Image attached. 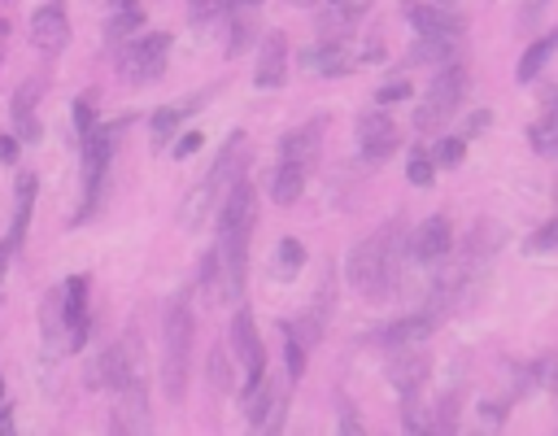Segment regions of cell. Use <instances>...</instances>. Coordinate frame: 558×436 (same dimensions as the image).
Instances as JSON below:
<instances>
[{
  "instance_id": "obj_6",
  "label": "cell",
  "mask_w": 558,
  "mask_h": 436,
  "mask_svg": "<svg viewBox=\"0 0 558 436\" xmlns=\"http://www.w3.org/2000/svg\"><path fill=\"white\" fill-rule=\"evenodd\" d=\"M122 131H126V118L96 122V131L78 140V148H83V196H78V209H74V227L87 222L100 209L105 187H109V170H113V148H118Z\"/></svg>"
},
{
  "instance_id": "obj_40",
  "label": "cell",
  "mask_w": 558,
  "mask_h": 436,
  "mask_svg": "<svg viewBox=\"0 0 558 436\" xmlns=\"http://www.w3.org/2000/svg\"><path fill=\"white\" fill-rule=\"evenodd\" d=\"M336 4H340V9H336L340 22H357V17L371 9V0H336Z\"/></svg>"
},
{
  "instance_id": "obj_4",
  "label": "cell",
  "mask_w": 558,
  "mask_h": 436,
  "mask_svg": "<svg viewBox=\"0 0 558 436\" xmlns=\"http://www.w3.org/2000/svg\"><path fill=\"white\" fill-rule=\"evenodd\" d=\"M401 218L397 222H388V227H379V231H371L353 253H349V283L366 296V301H384V296H392V288H397V275H401Z\"/></svg>"
},
{
  "instance_id": "obj_22",
  "label": "cell",
  "mask_w": 558,
  "mask_h": 436,
  "mask_svg": "<svg viewBox=\"0 0 558 436\" xmlns=\"http://www.w3.org/2000/svg\"><path fill=\"white\" fill-rule=\"evenodd\" d=\"M318 148H323V118H310V122L292 126V131L279 140V161L314 166V161H318Z\"/></svg>"
},
{
  "instance_id": "obj_44",
  "label": "cell",
  "mask_w": 558,
  "mask_h": 436,
  "mask_svg": "<svg viewBox=\"0 0 558 436\" xmlns=\"http://www.w3.org/2000/svg\"><path fill=\"white\" fill-rule=\"evenodd\" d=\"M340 427H344V432H362V419H357L349 405H340Z\"/></svg>"
},
{
  "instance_id": "obj_7",
  "label": "cell",
  "mask_w": 558,
  "mask_h": 436,
  "mask_svg": "<svg viewBox=\"0 0 558 436\" xmlns=\"http://www.w3.org/2000/svg\"><path fill=\"white\" fill-rule=\"evenodd\" d=\"M466 87H471L466 65H462V61H445V65L436 70V78L427 83L418 109H414V126H418V131H440L445 122H453V113H458L462 100H466Z\"/></svg>"
},
{
  "instance_id": "obj_28",
  "label": "cell",
  "mask_w": 558,
  "mask_h": 436,
  "mask_svg": "<svg viewBox=\"0 0 558 436\" xmlns=\"http://www.w3.org/2000/svg\"><path fill=\"white\" fill-rule=\"evenodd\" d=\"M301 266H305V249H301V240L283 235V240L275 244V253H270V279L288 283V279H296V275H301Z\"/></svg>"
},
{
  "instance_id": "obj_19",
  "label": "cell",
  "mask_w": 558,
  "mask_h": 436,
  "mask_svg": "<svg viewBox=\"0 0 558 436\" xmlns=\"http://www.w3.org/2000/svg\"><path fill=\"white\" fill-rule=\"evenodd\" d=\"M432 327H436V314H432V310H418V314H405V318L379 327L375 344H384V349H392V353H397V349H414V344H423V340L432 336Z\"/></svg>"
},
{
  "instance_id": "obj_35",
  "label": "cell",
  "mask_w": 558,
  "mask_h": 436,
  "mask_svg": "<svg viewBox=\"0 0 558 436\" xmlns=\"http://www.w3.org/2000/svg\"><path fill=\"white\" fill-rule=\"evenodd\" d=\"M231 9H235V0H187V13H192L196 26H205L214 17H227Z\"/></svg>"
},
{
  "instance_id": "obj_50",
  "label": "cell",
  "mask_w": 558,
  "mask_h": 436,
  "mask_svg": "<svg viewBox=\"0 0 558 436\" xmlns=\"http://www.w3.org/2000/svg\"><path fill=\"white\" fill-rule=\"evenodd\" d=\"M292 4H314V0H292Z\"/></svg>"
},
{
  "instance_id": "obj_36",
  "label": "cell",
  "mask_w": 558,
  "mask_h": 436,
  "mask_svg": "<svg viewBox=\"0 0 558 436\" xmlns=\"http://www.w3.org/2000/svg\"><path fill=\"white\" fill-rule=\"evenodd\" d=\"M527 249H532V253H558V218L545 222L541 231H532V235H527Z\"/></svg>"
},
{
  "instance_id": "obj_5",
  "label": "cell",
  "mask_w": 558,
  "mask_h": 436,
  "mask_svg": "<svg viewBox=\"0 0 558 436\" xmlns=\"http://www.w3.org/2000/svg\"><path fill=\"white\" fill-rule=\"evenodd\" d=\"M192 340H196V318L187 292H174L161 314V392L166 401L187 397V375H192Z\"/></svg>"
},
{
  "instance_id": "obj_49",
  "label": "cell",
  "mask_w": 558,
  "mask_h": 436,
  "mask_svg": "<svg viewBox=\"0 0 558 436\" xmlns=\"http://www.w3.org/2000/svg\"><path fill=\"white\" fill-rule=\"evenodd\" d=\"M0 405H4V379H0Z\"/></svg>"
},
{
  "instance_id": "obj_24",
  "label": "cell",
  "mask_w": 558,
  "mask_h": 436,
  "mask_svg": "<svg viewBox=\"0 0 558 436\" xmlns=\"http://www.w3.org/2000/svg\"><path fill=\"white\" fill-rule=\"evenodd\" d=\"M427 358L418 353V344L414 349H397V362L388 366V379H392V388L405 397V392H423V384H427Z\"/></svg>"
},
{
  "instance_id": "obj_47",
  "label": "cell",
  "mask_w": 558,
  "mask_h": 436,
  "mask_svg": "<svg viewBox=\"0 0 558 436\" xmlns=\"http://www.w3.org/2000/svg\"><path fill=\"white\" fill-rule=\"evenodd\" d=\"M140 0H109V9H135Z\"/></svg>"
},
{
  "instance_id": "obj_15",
  "label": "cell",
  "mask_w": 558,
  "mask_h": 436,
  "mask_svg": "<svg viewBox=\"0 0 558 436\" xmlns=\"http://www.w3.org/2000/svg\"><path fill=\"white\" fill-rule=\"evenodd\" d=\"M449 249H453V227L445 214H427L410 235V262H418V266H440L449 257Z\"/></svg>"
},
{
  "instance_id": "obj_52",
  "label": "cell",
  "mask_w": 558,
  "mask_h": 436,
  "mask_svg": "<svg viewBox=\"0 0 558 436\" xmlns=\"http://www.w3.org/2000/svg\"><path fill=\"white\" fill-rule=\"evenodd\" d=\"M554 196H558V187H554Z\"/></svg>"
},
{
  "instance_id": "obj_38",
  "label": "cell",
  "mask_w": 558,
  "mask_h": 436,
  "mask_svg": "<svg viewBox=\"0 0 558 436\" xmlns=\"http://www.w3.org/2000/svg\"><path fill=\"white\" fill-rule=\"evenodd\" d=\"M209 384L214 388H231V366H227V349L209 353Z\"/></svg>"
},
{
  "instance_id": "obj_26",
  "label": "cell",
  "mask_w": 558,
  "mask_h": 436,
  "mask_svg": "<svg viewBox=\"0 0 558 436\" xmlns=\"http://www.w3.org/2000/svg\"><path fill=\"white\" fill-rule=\"evenodd\" d=\"M554 52H558V26L527 44V52H523V57H519V65H514V78H519V83H536Z\"/></svg>"
},
{
  "instance_id": "obj_27",
  "label": "cell",
  "mask_w": 558,
  "mask_h": 436,
  "mask_svg": "<svg viewBox=\"0 0 558 436\" xmlns=\"http://www.w3.org/2000/svg\"><path fill=\"white\" fill-rule=\"evenodd\" d=\"M227 22H231V31H227V57L248 52V44L257 39V9L253 4H235L227 13Z\"/></svg>"
},
{
  "instance_id": "obj_2",
  "label": "cell",
  "mask_w": 558,
  "mask_h": 436,
  "mask_svg": "<svg viewBox=\"0 0 558 436\" xmlns=\"http://www.w3.org/2000/svg\"><path fill=\"white\" fill-rule=\"evenodd\" d=\"M214 253L222 262V275H227V288H231V301L244 292V262H248V240H253V227H257V192L248 179H240L227 201L218 205L214 214Z\"/></svg>"
},
{
  "instance_id": "obj_13",
  "label": "cell",
  "mask_w": 558,
  "mask_h": 436,
  "mask_svg": "<svg viewBox=\"0 0 558 436\" xmlns=\"http://www.w3.org/2000/svg\"><path fill=\"white\" fill-rule=\"evenodd\" d=\"M31 44L44 57H57V52L70 48V9H65V0H44L31 13Z\"/></svg>"
},
{
  "instance_id": "obj_43",
  "label": "cell",
  "mask_w": 558,
  "mask_h": 436,
  "mask_svg": "<svg viewBox=\"0 0 558 436\" xmlns=\"http://www.w3.org/2000/svg\"><path fill=\"white\" fill-rule=\"evenodd\" d=\"M488 122H493V113H488V109H480V113H471V118H466V135H480V131H484Z\"/></svg>"
},
{
  "instance_id": "obj_14",
  "label": "cell",
  "mask_w": 558,
  "mask_h": 436,
  "mask_svg": "<svg viewBox=\"0 0 558 436\" xmlns=\"http://www.w3.org/2000/svg\"><path fill=\"white\" fill-rule=\"evenodd\" d=\"M288 78V35L266 31L257 39V61H253V87L257 92H279Z\"/></svg>"
},
{
  "instance_id": "obj_30",
  "label": "cell",
  "mask_w": 558,
  "mask_h": 436,
  "mask_svg": "<svg viewBox=\"0 0 558 436\" xmlns=\"http://www.w3.org/2000/svg\"><path fill=\"white\" fill-rule=\"evenodd\" d=\"M445 65V61H462V44H445V39H410V65Z\"/></svg>"
},
{
  "instance_id": "obj_20",
  "label": "cell",
  "mask_w": 558,
  "mask_h": 436,
  "mask_svg": "<svg viewBox=\"0 0 558 436\" xmlns=\"http://www.w3.org/2000/svg\"><path fill=\"white\" fill-rule=\"evenodd\" d=\"M527 144L541 157H558V87L541 92V113L527 122Z\"/></svg>"
},
{
  "instance_id": "obj_8",
  "label": "cell",
  "mask_w": 558,
  "mask_h": 436,
  "mask_svg": "<svg viewBox=\"0 0 558 436\" xmlns=\"http://www.w3.org/2000/svg\"><path fill=\"white\" fill-rule=\"evenodd\" d=\"M140 379H144V344L135 331H126L122 340L100 349L96 362L87 366V388H96V392H122Z\"/></svg>"
},
{
  "instance_id": "obj_51",
  "label": "cell",
  "mask_w": 558,
  "mask_h": 436,
  "mask_svg": "<svg viewBox=\"0 0 558 436\" xmlns=\"http://www.w3.org/2000/svg\"><path fill=\"white\" fill-rule=\"evenodd\" d=\"M436 4H449V0H436Z\"/></svg>"
},
{
  "instance_id": "obj_17",
  "label": "cell",
  "mask_w": 558,
  "mask_h": 436,
  "mask_svg": "<svg viewBox=\"0 0 558 436\" xmlns=\"http://www.w3.org/2000/svg\"><path fill=\"white\" fill-rule=\"evenodd\" d=\"M296 61H301V70H305V74L340 78V74H349V70H353V48H349L344 39H336V35H323V39H318V44H310Z\"/></svg>"
},
{
  "instance_id": "obj_1",
  "label": "cell",
  "mask_w": 558,
  "mask_h": 436,
  "mask_svg": "<svg viewBox=\"0 0 558 436\" xmlns=\"http://www.w3.org/2000/svg\"><path fill=\"white\" fill-rule=\"evenodd\" d=\"M92 336V279L70 275L52 283L39 301V340L52 358H70Z\"/></svg>"
},
{
  "instance_id": "obj_33",
  "label": "cell",
  "mask_w": 558,
  "mask_h": 436,
  "mask_svg": "<svg viewBox=\"0 0 558 436\" xmlns=\"http://www.w3.org/2000/svg\"><path fill=\"white\" fill-rule=\"evenodd\" d=\"M405 179H410L414 187H432V179H436V157L423 153V148H414V153L405 157Z\"/></svg>"
},
{
  "instance_id": "obj_32",
  "label": "cell",
  "mask_w": 558,
  "mask_h": 436,
  "mask_svg": "<svg viewBox=\"0 0 558 436\" xmlns=\"http://www.w3.org/2000/svg\"><path fill=\"white\" fill-rule=\"evenodd\" d=\"M279 340H283V371H288V384H296L305 375V353L310 344L292 331V323H279Z\"/></svg>"
},
{
  "instance_id": "obj_9",
  "label": "cell",
  "mask_w": 558,
  "mask_h": 436,
  "mask_svg": "<svg viewBox=\"0 0 558 436\" xmlns=\"http://www.w3.org/2000/svg\"><path fill=\"white\" fill-rule=\"evenodd\" d=\"M166 61H170V35L166 31H144V35H131L126 44L113 48V65L126 83H153L166 74Z\"/></svg>"
},
{
  "instance_id": "obj_46",
  "label": "cell",
  "mask_w": 558,
  "mask_h": 436,
  "mask_svg": "<svg viewBox=\"0 0 558 436\" xmlns=\"http://www.w3.org/2000/svg\"><path fill=\"white\" fill-rule=\"evenodd\" d=\"M13 427V410L9 405H0V432H9Z\"/></svg>"
},
{
  "instance_id": "obj_45",
  "label": "cell",
  "mask_w": 558,
  "mask_h": 436,
  "mask_svg": "<svg viewBox=\"0 0 558 436\" xmlns=\"http://www.w3.org/2000/svg\"><path fill=\"white\" fill-rule=\"evenodd\" d=\"M9 262H13V249L0 240V279H4V270H9Z\"/></svg>"
},
{
  "instance_id": "obj_12",
  "label": "cell",
  "mask_w": 558,
  "mask_h": 436,
  "mask_svg": "<svg viewBox=\"0 0 558 436\" xmlns=\"http://www.w3.org/2000/svg\"><path fill=\"white\" fill-rule=\"evenodd\" d=\"M231 353L244 366V388L266 379V344H262L257 323H253L248 310H235V318H231Z\"/></svg>"
},
{
  "instance_id": "obj_11",
  "label": "cell",
  "mask_w": 558,
  "mask_h": 436,
  "mask_svg": "<svg viewBox=\"0 0 558 436\" xmlns=\"http://www.w3.org/2000/svg\"><path fill=\"white\" fill-rule=\"evenodd\" d=\"M405 22H410V31L414 35H423V39H445V44H462L466 48V22L458 17V13H449L445 4H436V0H405Z\"/></svg>"
},
{
  "instance_id": "obj_25",
  "label": "cell",
  "mask_w": 558,
  "mask_h": 436,
  "mask_svg": "<svg viewBox=\"0 0 558 436\" xmlns=\"http://www.w3.org/2000/svg\"><path fill=\"white\" fill-rule=\"evenodd\" d=\"M305 179H310V166L275 161V170H270V201L275 205H296L301 192H305Z\"/></svg>"
},
{
  "instance_id": "obj_3",
  "label": "cell",
  "mask_w": 558,
  "mask_h": 436,
  "mask_svg": "<svg viewBox=\"0 0 558 436\" xmlns=\"http://www.w3.org/2000/svg\"><path fill=\"white\" fill-rule=\"evenodd\" d=\"M244 170H248V135H244V131H231V135L222 140L218 157L209 161L205 179H201V183L187 192V201L179 205L183 231H201V227L209 222V214H218V205L227 201V192L244 179Z\"/></svg>"
},
{
  "instance_id": "obj_34",
  "label": "cell",
  "mask_w": 558,
  "mask_h": 436,
  "mask_svg": "<svg viewBox=\"0 0 558 436\" xmlns=\"http://www.w3.org/2000/svg\"><path fill=\"white\" fill-rule=\"evenodd\" d=\"M432 157H436V166H462V157H466V135H445V140H436V148H432Z\"/></svg>"
},
{
  "instance_id": "obj_48",
  "label": "cell",
  "mask_w": 558,
  "mask_h": 436,
  "mask_svg": "<svg viewBox=\"0 0 558 436\" xmlns=\"http://www.w3.org/2000/svg\"><path fill=\"white\" fill-rule=\"evenodd\" d=\"M235 4H253V9H257V4H262V0H235Z\"/></svg>"
},
{
  "instance_id": "obj_29",
  "label": "cell",
  "mask_w": 558,
  "mask_h": 436,
  "mask_svg": "<svg viewBox=\"0 0 558 436\" xmlns=\"http://www.w3.org/2000/svg\"><path fill=\"white\" fill-rule=\"evenodd\" d=\"M279 397V384L275 379H257V384H248L244 392H240V410H244V419L262 432V419H266V410H270V401Z\"/></svg>"
},
{
  "instance_id": "obj_37",
  "label": "cell",
  "mask_w": 558,
  "mask_h": 436,
  "mask_svg": "<svg viewBox=\"0 0 558 436\" xmlns=\"http://www.w3.org/2000/svg\"><path fill=\"white\" fill-rule=\"evenodd\" d=\"M74 131H78V140L96 131V105H92L87 96H78V100H74Z\"/></svg>"
},
{
  "instance_id": "obj_21",
  "label": "cell",
  "mask_w": 558,
  "mask_h": 436,
  "mask_svg": "<svg viewBox=\"0 0 558 436\" xmlns=\"http://www.w3.org/2000/svg\"><path fill=\"white\" fill-rule=\"evenodd\" d=\"M39 83L35 78H26L17 92H13V100H9V113H13V135L22 140V144H35L39 135H44V126H39Z\"/></svg>"
},
{
  "instance_id": "obj_31",
  "label": "cell",
  "mask_w": 558,
  "mask_h": 436,
  "mask_svg": "<svg viewBox=\"0 0 558 436\" xmlns=\"http://www.w3.org/2000/svg\"><path fill=\"white\" fill-rule=\"evenodd\" d=\"M140 26H144V4H135V9H109L105 44H109V48H118V44H126L131 35H140Z\"/></svg>"
},
{
  "instance_id": "obj_41",
  "label": "cell",
  "mask_w": 558,
  "mask_h": 436,
  "mask_svg": "<svg viewBox=\"0 0 558 436\" xmlns=\"http://www.w3.org/2000/svg\"><path fill=\"white\" fill-rule=\"evenodd\" d=\"M17 153H22V140H17L13 131H9V135H0V161H4V166H13V161H17Z\"/></svg>"
},
{
  "instance_id": "obj_42",
  "label": "cell",
  "mask_w": 558,
  "mask_h": 436,
  "mask_svg": "<svg viewBox=\"0 0 558 436\" xmlns=\"http://www.w3.org/2000/svg\"><path fill=\"white\" fill-rule=\"evenodd\" d=\"M196 148H201V131H187V135L174 140V157H192Z\"/></svg>"
},
{
  "instance_id": "obj_23",
  "label": "cell",
  "mask_w": 558,
  "mask_h": 436,
  "mask_svg": "<svg viewBox=\"0 0 558 436\" xmlns=\"http://www.w3.org/2000/svg\"><path fill=\"white\" fill-rule=\"evenodd\" d=\"M113 432H148V392H144V379L113 392Z\"/></svg>"
},
{
  "instance_id": "obj_39",
  "label": "cell",
  "mask_w": 558,
  "mask_h": 436,
  "mask_svg": "<svg viewBox=\"0 0 558 436\" xmlns=\"http://www.w3.org/2000/svg\"><path fill=\"white\" fill-rule=\"evenodd\" d=\"M405 96H410V83L405 78H392V83H384L375 92V105H392V100H405Z\"/></svg>"
},
{
  "instance_id": "obj_16",
  "label": "cell",
  "mask_w": 558,
  "mask_h": 436,
  "mask_svg": "<svg viewBox=\"0 0 558 436\" xmlns=\"http://www.w3.org/2000/svg\"><path fill=\"white\" fill-rule=\"evenodd\" d=\"M209 96H214V92L205 87V92H196V96H179V100H170V105H157V109L148 113V140H153V148L161 153V148L174 140V131H179L201 105H209Z\"/></svg>"
},
{
  "instance_id": "obj_18",
  "label": "cell",
  "mask_w": 558,
  "mask_h": 436,
  "mask_svg": "<svg viewBox=\"0 0 558 436\" xmlns=\"http://www.w3.org/2000/svg\"><path fill=\"white\" fill-rule=\"evenodd\" d=\"M35 192H39V179H35L31 170H22V174H17V183H13V222H9V235H4V244L13 249V257H17V253H22V244H26L31 214H35Z\"/></svg>"
},
{
  "instance_id": "obj_10",
  "label": "cell",
  "mask_w": 558,
  "mask_h": 436,
  "mask_svg": "<svg viewBox=\"0 0 558 436\" xmlns=\"http://www.w3.org/2000/svg\"><path fill=\"white\" fill-rule=\"evenodd\" d=\"M353 140H357V157H362V166H366V170L384 166V161L401 148V131H397V122L388 118V109H384V105H379V109H366V113L357 118Z\"/></svg>"
}]
</instances>
